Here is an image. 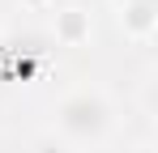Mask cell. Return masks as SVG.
<instances>
[{"label":"cell","mask_w":158,"mask_h":153,"mask_svg":"<svg viewBox=\"0 0 158 153\" xmlns=\"http://www.w3.org/2000/svg\"><path fill=\"white\" fill-rule=\"evenodd\" d=\"M111 4H115V9H120V4H128V0H111Z\"/></svg>","instance_id":"8992f818"},{"label":"cell","mask_w":158,"mask_h":153,"mask_svg":"<svg viewBox=\"0 0 158 153\" xmlns=\"http://www.w3.org/2000/svg\"><path fill=\"white\" fill-rule=\"evenodd\" d=\"M115 128V102L107 98L98 85H77L52 111V136L69 153L77 149H98Z\"/></svg>","instance_id":"6da1fadb"},{"label":"cell","mask_w":158,"mask_h":153,"mask_svg":"<svg viewBox=\"0 0 158 153\" xmlns=\"http://www.w3.org/2000/svg\"><path fill=\"white\" fill-rule=\"evenodd\" d=\"M132 153H154V145H137V149H132Z\"/></svg>","instance_id":"277c9868"},{"label":"cell","mask_w":158,"mask_h":153,"mask_svg":"<svg viewBox=\"0 0 158 153\" xmlns=\"http://www.w3.org/2000/svg\"><path fill=\"white\" fill-rule=\"evenodd\" d=\"M85 38H90V13L85 9H60L56 13V43L77 47Z\"/></svg>","instance_id":"3957f363"},{"label":"cell","mask_w":158,"mask_h":153,"mask_svg":"<svg viewBox=\"0 0 158 153\" xmlns=\"http://www.w3.org/2000/svg\"><path fill=\"white\" fill-rule=\"evenodd\" d=\"M120 26H124V34L132 43H150L154 26H158L154 0H128V4H120Z\"/></svg>","instance_id":"7a4b0ae2"},{"label":"cell","mask_w":158,"mask_h":153,"mask_svg":"<svg viewBox=\"0 0 158 153\" xmlns=\"http://www.w3.org/2000/svg\"><path fill=\"white\" fill-rule=\"evenodd\" d=\"M26 4H30V9H43V4H47V0H26Z\"/></svg>","instance_id":"5b68a950"}]
</instances>
